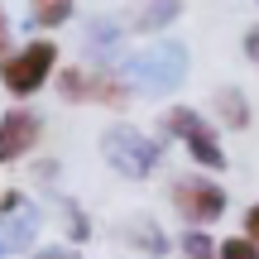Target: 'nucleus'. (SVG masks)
I'll return each instance as SVG.
<instances>
[{"instance_id":"nucleus-1","label":"nucleus","mask_w":259,"mask_h":259,"mask_svg":"<svg viewBox=\"0 0 259 259\" xmlns=\"http://www.w3.org/2000/svg\"><path fill=\"white\" fill-rule=\"evenodd\" d=\"M58 58L63 53H58L53 38H29V44H19V48H5V53H0V87H5L19 106L34 101V96L53 82Z\"/></svg>"},{"instance_id":"nucleus-2","label":"nucleus","mask_w":259,"mask_h":259,"mask_svg":"<svg viewBox=\"0 0 259 259\" xmlns=\"http://www.w3.org/2000/svg\"><path fill=\"white\" fill-rule=\"evenodd\" d=\"M163 135L178 139V144L187 149V158H192L202 173L216 178V173H226V168H231L216 120H206V115L192 111V106H168V111H163Z\"/></svg>"},{"instance_id":"nucleus-3","label":"nucleus","mask_w":259,"mask_h":259,"mask_svg":"<svg viewBox=\"0 0 259 259\" xmlns=\"http://www.w3.org/2000/svg\"><path fill=\"white\" fill-rule=\"evenodd\" d=\"M168 206L178 211V221H183L187 231H206V226H216L226 216L231 192H226L211 173H183V178L168 183Z\"/></svg>"},{"instance_id":"nucleus-4","label":"nucleus","mask_w":259,"mask_h":259,"mask_svg":"<svg viewBox=\"0 0 259 259\" xmlns=\"http://www.w3.org/2000/svg\"><path fill=\"white\" fill-rule=\"evenodd\" d=\"M53 87L63 101H77V106H115L120 111L130 101V87L115 72H92V67H58Z\"/></svg>"},{"instance_id":"nucleus-5","label":"nucleus","mask_w":259,"mask_h":259,"mask_svg":"<svg viewBox=\"0 0 259 259\" xmlns=\"http://www.w3.org/2000/svg\"><path fill=\"white\" fill-rule=\"evenodd\" d=\"M38 144H44V115L29 111V106H10L0 115V168L29 158Z\"/></svg>"},{"instance_id":"nucleus-6","label":"nucleus","mask_w":259,"mask_h":259,"mask_svg":"<svg viewBox=\"0 0 259 259\" xmlns=\"http://www.w3.org/2000/svg\"><path fill=\"white\" fill-rule=\"evenodd\" d=\"M106 154H111V163L120 168V173H130V178H144L149 168L158 163V149L149 144V135H139V130H130V125L106 135Z\"/></svg>"},{"instance_id":"nucleus-7","label":"nucleus","mask_w":259,"mask_h":259,"mask_svg":"<svg viewBox=\"0 0 259 259\" xmlns=\"http://www.w3.org/2000/svg\"><path fill=\"white\" fill-rule=\"evenodd\" d=\"M72 15H77V0H29V24L44 34L72 24Z\"/></svg>"},{"instance_id":"nucleus-8","label":"nucleus","mask_w":259,"mask_h":259,"mask_svg":"<svg viewBox=\"0 0 259 259\" xmlns=\"http://www.w3.org/2000/svg\"><path fill=\"white\" fill-rule=\"evenodd\" d=\"M178 15H183V0H139L135 29H139V34H158V29H168Z\"/></svg>"},{"instance_id":"nucleus-9","label":"nucleus","mask_w":259,"mask_h":259,"mask_svg":"<svg viewBox=\"0 0 259 259\" xmlns=\"http://www.w3.org/2000/svg\"><path fill=\"white\" fill-rule=\"evenodd\" d=\"M216 120L226 130H245L250 125V101H245L240 87H221V92H216Z\"/></svg>"},{"instance_id":"nucleus-10","label":"nucleus","mask_w":259,"mask_h":259,"mask_svg":"<svg viewBox=\"0 0 259 259\" xmlns=\"http://www.w3.org/2000/svg\"><path fill=\"white\" fill-rule=\"evenodd\" d=\"M178 250H183V259H216V240H211V231H183Z\"/></svg>"},{"instance_id":"nucleus-11","label":"nucleus","mask_w":259,"mask_h":259,"mask_svg":"<svg viewBox=\"0 0 259 259\" xmlns=\"http://www.w3.org/2000/svg\"><path fill=\"white\" fill-rule=\"evenodd\" d=\"M216 259H259V245L245 235H226V240H216Z\"/></svg>"},{"instance_id":"nucleus-12","label":"nucleus","mask_w":259,"mask_h":259,"mask_svg":"<svg viewBox=\"0 0 259 259\" xmlns=\"http://www.w3.org/2000/svg\"><path fill=\"white\" fill-rule=\"evenodd\" d=\"M240 235H245V240H254V245H259V202H250V206H245V221H240Z\"/></svg>"},{"instance_id":"nucleus-13","label":"nucleus","mask_w":259,"mask_h":259,"mask_svg":"<svg viewBox=\"0 0 259 259\" xmlns=\"http://www.w3.org/2000/svg\"><path fill=\"white\" fill-rule=\"evenodd\" d=\"M34 259H82L77 250H67V245H48V250H38Z\"/></svg>"},{"instance_id":"nucleus-14","label":"nucleus","mask_w":259,"mask_h":259,"mask_svg":"<svg viewBox=\"0 0 259 259\" xmlns=\"http://www.w3.org/2000/svg\"><path fill=\"white\" fill-rule=\"evenodd\" d=\"M245 58L259 67V24H250V34H245Z\"/></svg>"},{"instance_id":"nucleus-15","label":"nucleus","mask_w":259,"mask_h":259,"mask_svg":"<svg viewBox=\"0 0 259 259\" xmlns=\"http://www.w3.org/2000/svg\"><path fill=\"white\" fill-rule=\"evenodd\" d=\"M10 48V19H5V10H0V53Z\"/></svg>"}]
</instances>
